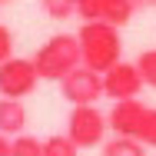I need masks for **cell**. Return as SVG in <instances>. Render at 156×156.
<instances>
[{"mask_svg": "<svg viewBox=\"0 0 156 156\" xmlns=\"http://www.w3.org/2000/svg\"><path fill=\"white\" fill-rule=\"evenodd\" d=\"M43 156H80V146L66 133H57V136L43 140Z\"/></svg>", "mask_w": 156, "mask_h": 156, "instance_id": "obj_11", "label": "cell"}, {"mask_svg": "<svg viewBox=\"0 0 156 156\" xmlns=\"http://www.w3.org/2000/svg\"><path fill=\"white\" fill-rule=\"evenodd\" d=\"M40 80H57L70 76L76 66H83V53H80V40L76 33H53L37 53L30 57Z\"/></svg>", "mask_w": 156, "mask_h": 156, "instance_id": "obj_2", "label": "cell"}, {"mask_svg": "<svg viewBox=\"0 0 156 156\" xmlns=\"http://www.w3.org/2000/svg\"><path fill=\"white\" fill-rule=\"evenodd\" d=\"M23 126H27V106H23L20 100L0 96V133H3V136H10V133L20 136Z\"/></svg>", "mask_w": 156, "mask_h": 156, "instance_id": "obj_8", "label": "cell"}, {"mask_svg": "<svg viewBox=\"0 0 156 156\" xmlns=\"http://www.w3.org/2000/svg\"><path fill=\"white\" fill-rule=\"evenodd\" d=\"M10 57H13V33H10V27L0 23V63H7Z\"/></svg>", "mask_w": 156, "mask_h": 156, "instance_id": "obj_17", "label": "cell"}, {"mask_svg": "<svg viewBox=\"0 0 156 156\" xmlns=\"http://www.w3.org/2000/svg\"><path fill=\"white\" fill-rule=\"evenodd\" d=\"M136 3H156V0H136Z\"/></svg>", "mask_w": 156, "mask_h": 156, "instance_id": "obj_19", "label": "cell"}, {"mask_svg": "<svg viewBox=\"0 0 156 156\" xmlns=\"http://www.w3.org/2000/svg\"><path fill=\"white\" fill-rule=\"evenodd\" d=\"M0 3H7V0H0Z\"/></svg>", "mask_w": 156, "mask_h": 156, "instance_id": "obj_20", "label": "cell"}, {"mask_svg": "<svg viewBox=\"0 0 156 156\" xmlns=\"http://www.w3.org/2000/svg\"><path fill=\"white\" fill-rule=\"evenodd\" d=\"M76 17L83 23L103 20V0H76Z\"/></svg>", "mask_w": 156, "mask_h": 156, "instance_id": "obj_15", "label": "cell"}, {"mask_svg": "<svg viewBox=\"0 0 156 156\" xmlns=\"http://www.w3.org/2000/svg\"><path fill=\"white\" fill-rule=\"evenodd\" d=\"M146 103H140V100H123V103H113V110L106 113V120H110V129L116 133V136H129V140H136L140 136V126L146 120Z\"/></svg>", "mask_w": 156, "mask_h": 156, "instance_id": "obj_7", "label": "cell"}, {"mask_svg": "<svg viewBox=\"0 0 156 156\" xmlns=\"http://www.w3.org/2000/svg\"><path fill=\"white\" fill-rule=\"evenodd\" d=\"M106 129H110V120H106L96 106H73V110H70V120H66V136H70L80 150L103 146Z\"/></svg>", "mask_w": 156, "mask_h": 156, "instance_id": "obj_3", "label": "cell"}, {"mask_svg": "<svg viewBox=\"0 0 156 156\" xmlns=\"http://www.w3.org/2000/svg\"><path fill=\"white\" fill-rule=\"evenodd\" d=\"M0 156H10V136L0 133Z\"/></svg>", "mask_w": 156, "mask_h": 156, "instance_id": "obj_18", "label": "cell"}, {"mask_svg": "<svg viewBox=\"0 0 156 156\" xmlns=\"http://www.w3.org/2000/svg\"><path fill=\"white\" fill-rule=\"evenodd\" d=\"M60 93L73 106H93L100 96H106L103 93V73H96L90 66H76L70 76L60 80Z\"/></svg>", "mask_w": 156, "mask_h": 156, "instance_id": "obj_5", "label": "cell"}, {"mask_svg": "<svg viewBox=\"0 0 156 156\" xmlns=\"http://www.w3.org/2000/svg\"><path fill=\"white\" fill-rule=\"evenodd\" d=\"M136 70H140L143 83L156 90V50H143V53L136 57Z\"/></svg>", "mask_w": 156, "mask_h": 156, "instance_id": "obj_14", "label": "cell"}, {"mask_svg": "<svg viewBox=\"0 0 156 156\" xmlns=\"http://www.w3.org/2000/svg\"><path fill=\"white\" fill-rule=\"evenodd\" d=\"M136 13V0H103V20L113 27H123Z\"/></svg>", "mask_w": 156, "mask_h": 156, "instance_id": "obj_9", "label": "cell"}, {"mask_svg": "<svg viewBox=\"0 0 156 156\" xmlns=\"http://www.w3.org/2000/svg\"><path fill=\"white\" fill-rule=\"evenodd\" d=\"M40 7L50 20H66L76 13V0H40Z\"/></svg>", "mask_w": 156, "mask_h": 156, "instance_id": "obj_13", "label": "cell"}, {"mask_svg": "<svg viewBox=\"0 0 156 156\" xmlns=\"http://www.w3.org/2000/svg\"><path fill=\"white\" fill-rule=\"evenodd\" d=\"M40 83V73L33 60H23V57H10L7 63H0V96L7 100H23L30 96Z\"/></svg>", "mask_w": 156, "mask_h": 156, "instance_id": "obj_4", "label": "cell"}, {"mask_svg": "<svg viewBox=\"0 0 156 156\" xmlns=\"http://www.w3.org/2000/svg\"><path fill=\"white\" fill-rule=\"evenodd\" d=\"M103 156H146V146L129 136H113L103 143Z\"/></svg>", "mask_w": 156, "mask_h": 156, "instance_id": "obj_10", "label": "cell"}, {"mask_svg": "<svg viewBox=\"0 0 156 156\" xmlns=\"http://www.w3.org/2000/svg\"><path fill=\"white\" fill-rule=\"evenodd\" d=\"M10 156H43V140H37L30 133H20L10 140Z\"/></svg>", "mask_w": 156, "mask_h": 156, "instance_id": "obj_12", "label": "cell"}, {"mask_svg": "<svg viewBox=\"0 0 156 156\" xmlns=\"http://www.w3.org/2000/svg\"><path fill=\"white\" fill-rule=\"evenodd\" d=\"M143 87H146V83H143V76H140L136 63H123V60H120L113 70H106V73H103V93L110 96L113 103L136 100Z\"/></svg>", "mask_w": 156, "mask_h": 156, "instance_id": "obj_6", "label": "cell"}, {"mask_svg": "<svg viewBox=\"0 0 156 156\" xmlns=\"http://www.w3.org/2000/svg\"><path fill=\"white\" fill-rule=\"evenodd\" d=\"M80 40V53H83V66H90L96 73H106L113 70L116 63L123 60V37L120 27L106 23V20H93V23H83L76 30Z\"/></svg>", "mask_w": 156, "mask_h": 156, "instance_id": "obj_1", "label": "cell"}, {"mask_svg": "<svg viewBox=\"0 0 156 156\" xmlns=\"http://www.w3.org/2000/svg\"><path fill=\"white\" fill-rule=\"evenodd\" d=\"M143 146H156V110L150 106L146 110V120H143V126H140V136H136Z\"/></svg>", "mask_w": 156, "mask_h": 156, "instance_id": "obj_16", "label": "cell"}]
</instances>
